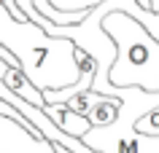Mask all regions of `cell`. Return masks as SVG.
<instances>
[{"instance_id": "1", "label": "cell", "mask_w": 159, "mask_h": 153, "mask_svg": "<svg viewBox=\"0 0 159 153\" xmlns=\"http://www.w3.org/2000/svg\"><path fill=\"white\" fill-rule=\"evenodd\" d=\"M0 43L16 54L22 70L41 91L65 89L81 81V62L75 57V46L70 38L49 35L38 22L14 19L6 3L0 0Z\"/></svg>"}, {"instance_id": "2", "label": "cell", "mask_w": 159, "mask_h": 153, "mask_svg": "<svg viewBox=\"0 0 159 153\" xmlns=\"http://www.w3.org/2000/svg\"><path fill=\"white\" fill-rule=\"evenodd\" d=\"M102 27L116 43L111 83L159 91V38L140 19L121 8L111 11L102 19Z\"/></svg>"}, {"instance_id": "3", "label": "cell", "mask_w": 159, "mask_h": 153, "mask_svg": "<svg viewBox=\"0 0 159 153\" xmlns=\"http://www.w3.org/2000/svg\"><path fill=\"white\" fill-rule=\"evenodd\" d=\"M0 153H57L49 137L33 134L11 116L0 113Z\"/></svg>"}, {"instance_id": "4", "label": "cell", "mask_w": 159, "mask_h": 153, "mask_svg": "<svg viewBox=\"0 0 159 153\" xmlns=\"http://www.w3.org/2000/svg\"><path fill=\"white\" fill-rule=\"evenodd\" d=\"M67 105L73 110L84 113L86 118L92 121V126H108L111 121L119 116L121 110V97H113V94H100L94 89H86L81 94H73Z\"/></svg>"}, {"instance_id": "5", "label": "cell", "mask_w": 159, "mask_h": 153, "mask_svg": "<svg viewBox=\"0 0 159 153\" xmlns=\"http://www.w3.org/2000/svg\"><path fill=\"white\" fill-rule=\"evenodd\" d=\"M46 113L51 116V121L62 132H67V134H73V137H84L92 129V121L86 118L84 113L73 110L67 102H46Z\"/></svg>"}, {"instance_id": "6", "label": "cell", "mask_w": 159, "mask_h": 153, "mask_svg": "<svg viewBox=\"0 0 159 153\" xmlns=\"http://www.w3.org/2000/svg\"><path fill=\"white\" fill-rule=\"evenodd\" d=\"M35 6L41 8V14H46V16L51 19V22H57V24H75V22H84L86 14L89 11H59L54 8L49 0H35Z\"/></svg>"}, {"instance_id": "7", "label": "cell", "mask_w": 159, "mask_h": 153, "mask_svg": "<svg viewBox=\"0 0 159 153\" xmlns=\"http://www.w3.org/2000/svg\"><path fill=\"white\" fill-rule=\"evenodd\" d=\"M135 132H140L146 137H159V105L135 121Z\"/></svg>"}, {"instance_id": "8", "label": "cell", "mask_w": 159, "mask_h": 153, "mask_svg": "<svg viewBox=\"0 0 159 153\" xmlns=\"http://www.w3.org/2000/svg\"><path fill=\"white\" fill-rule=\"evenodd\" d=\"M49 3L59 11H92L105 0H49Z\"/></svg>"}, {"instance_id": "9", "label": "cell", "mask_w": 159, "mask_h": 153, "mask_svg": "<svg viewBox=\"0 0 159 153\" xmlns=\"http://www.w3.org/2000/svg\"><path fill=\"white\" fill-rule=\"evenodd\" d=\"M138 3H140L143 8H151V0H138Z\"/></svg>"}]
</instances>
